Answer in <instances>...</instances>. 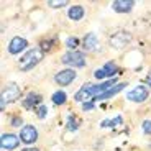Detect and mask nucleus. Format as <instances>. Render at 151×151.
I'll return each instance as SVG.
<instances>
[{
    "label": "nucleus",
    "instance_id": "nucleus-19",
    "mask_svg": "<svg viewBox=\"0 0 151 151\" xmlns=\"http://www.w3.org/2000/svg\"><path fill=\"white\" fill-rule=\"evenodd\" d=\"M79 45V40H77V38H68V41H66V46H68V48H76V46Z\"/></svg>",
    "mask_w": 151,
    "mask_h": 151
},
{
    "label": "nucleus",
    "instance_id": "nucleus-18",
    "mask_svg": "<svg viewBox=\"0 0 151 151\" xmlns=\"http://www.w3.org/2000/svg\"><path fill=\"white\" fill-rule=\"evenodd\" d=\"M49 7H53V8H59V7H64V5H68V2L66 0H59V2H54V0H49L48 2Z\"/></svg>",
    "mask_w": 151,
    "mask_h": 151
},
{
    "label": "nucleus",
    "instance_id": "nucleus-7",
    "mask_svg": "<svg viewBox=\"0 0 151 151\" xmlns=\"http://www.w3.org/2000/svg\"><path fill=\"white\" fill-rule=\"evenodd\" d=\"M130 40H132V36H130L128 33L118 31V33H115L113 36H110V45H112L113 48H123V46H127L130 43Z\"/></svg>",
    "mask_w": 151,
    "mask_h": 151
},
{
    "label": "nucleus",
    "instance_id": "nucleus-22",
    "mask_svg": "<svg viewBox=\"0 0 151 151\" xmlns=\"http://www.w3.org/2000/svg\"><path fill=\"white\" fill-rule=\"evenodd\" d=\"M69 128H72V130H76V128H77V120H76L74 117H71V118H69Z\"/></svg>",
    "mask_w": 151,
    "mask_h": 151
},
{
    "label": "nucleus",
    "instance_id": "nucleus-11",
    "mask_svg": "<svg viewBox=\"0 0 151 151\" xmlns=\"http://www.w3.org/2000/svg\"><path fill=\"white\" fill-rule=\"evenodd\" d=\"M133 5H135L133 0H115V2L112 4V7H113V10H115V12L127 13V12H130L133 8Z\"/></svg>",
    "mask_w": 151,
    "mask_h": 151
},
{
    "label": "nucleus",
    "instance_id": "nucleus-3",
    "mask_svg": "<svg viewBox=\"0 0 151 151\" xmlns=\"http://www.w3.org/2000/svg\"><path fill=\"white\" fill-rule=\"evenodd\" d=\"M18 95H20V87L17 84H8V87L4 89V92H2V109L5 107V104L17 100Z\"/></svg>",
    "mask_w": 151,
    "mask_h": 151
},
{
    "label": "nucleus",
    "instance_id": "nucleus-4",
    "mask_svg": "<svg viewBox=\"0 0 151 151\" xmlns=\"http://www.w3.org/2000/svg\"><path fill=\"white\" fill-rule=\"evenodd\" d=\"M38 138V132L35 127H31V125H27V127H23L22 132H20V140L23 141V143H27V145H31L35 143Z\"/></svg>",
    "mask_w": 151,
    "mask_h": 151
},
{
    "label": "nucleus",
    "instance_id": "nucleus-16",
    "mask_svg": "<svg viewBox=\"0 0 151 151\" xmlns=\"http://www.w3.org/2000/svg\"><path fill=\"white\" fill-rule=\"evenodd\" d=\"M53 102L56 105H63L66 102V94L64 92H54L53 94Z\"/></svg>",
    "mask_w": 151,
    "mask_h": 151
},
{
    "label": "nucleus",
    "instance_id": "nucleus-26",
    "mask_svg": "<svg viewBox=\"0 0 151 151\" xmlns=\"http://www.w3.org/2000/svg\"><path fill=\"white\" fill-rule=\"evenodd\" d=\"M150 79H151V76H150Z\"/></svg>",
    "mask_w": 151,
    "mask_h": 151
},
{
    "label": "nucleus",
    "instance_id": "nucleus-23",
    "mask_svg": "<svg viewBox=\"0 0 151 151\" xmlns=\"http://www.w3.org/2000/svg\"><path fill=\"white\" fill-rule=\"evenodd\" d=\"M12 125H13V127H20V125H22V118H13V120H12Z\"/></svg>",
    "mask_w": 151,
    "mask_h": 151
},
{
    "label": "nucleus",
    "instance_id": "nucleus-6",
    "mask_svg": "<svg viewBox=\"0 0 151 151\" xmlns=\"http://www.w3.org/2000/svg\"><path fill=\"white\" fill-rule=\"evenodd\" d=\"M74 79H76V71H72V69H64V71L58 72V74L54 76V81H56L59 86H69Z\"/></svg>",
    "mask_w": 151,
    "mask_h": 151
},
{
    "label": "nucleus",
    "instance_id": "nucleus-13",
    "mask_svg": "<svg viewBox=\"0 0 151 151\" xmlns=\"http://www.w3.org/2000/svg\"><path fill=\"white\" fill-rule=\"evenodd\" d=\"M125 87H127V82H123V84H117L115 87H112L109 92H105L104 95H100L99 99H95V100H105V99H110V97H113L115 94H118L120 91H123Z\"/></svg>",
    "mask_w": 151,
    "mask_h": 151
},
{
    "label": "nucleus",
    "instance_id": "nucleus-21",
    "mask_svg": "<svg viewBox=\"0 0 151 151\" xmlns=\"http://www.w3.org/2000/svg\"><path fill=\"white\" fill-rule=\"evenodd\" d=\"M143 130H145V133H151V120H146L143 123Z\"/></svg>",
    "mask_w": 151,
    "mask_h": 151
},
{
    "label": "nucleus",
    "instance_id": "nucleus-1",
    "mask_svg": "<svg viewBox=\"0 0 151 151\" xmlns=\"http://www.w3.org/2000/svg\"><path fill=\"white\" fill-rule=\"evenodd\" d=\"M41 59H43V49L33 48L31 51H28V53L20 59V64L18 66H20L22 71H28V69L35 68V66H36Z\"/></svg>",
    "mask_w": 151,
    "mask_h": 151
},
{
    "label": "nucleus",
    "instance_id": "nucleus-24",
    "mask_svg": "<svg viewBox=\"0 0 151 151\" xmlns=\"http://www.w3.org/2000/svg\"><path fill=\"white\" fill-rule=\"evenodd\" d=\"M92 109H94V104H92V102H86V104H84V110H92Z\"/></svg>",
    "mask_w": 151,
    "mask_h": 151
},
{
    "label": "nucleus",
    "instance_id": "nucleus-8",
    "mask_svg": "<svg viewBox=\"0 0 151 151\" xmlns=\"http://www.w3.org/2000/svg\"><path fill=\"white\" fill-rule=\"evenodd\" d=\"M148 97V91H146V87H135L133 91H130L128 94H127V99L128 100H132V102H143V100H146Z\"/></svg>",
    "mask_w": 151,
    "mask_h": 151
},
{
    "label": "nucleus",
    "instance_id": "nucleus-15",
    "mask_svg": "<svg viewBox=\"0 0 151 151\" xmlns=\"http://www.w3.org/2000/svg\"><path fill=\"white\" fill-rule=\"evenodd\" d=\"M40 102H41V95H38V94H30L27 99H25L23 105L27 107V109H33V107L38 105Z\"/></svg>",
    "mask_w": 151,
    "mask_h": 151
},
{
    "label": "nucleus",
    "instance_id": "nucleus-14",
    "mask_svg": "<svg viewBox=\"0 0 151 151\" xmlns=\"http://www.w3.org/2000/svg\"><path fill=\"white\" fill-rule=\"evenodd\" d=\"M68 15L71 20H81L84 17V7H81V5H74V7L69 8Z\"/></svg>",
    "mask_w": 151,
    "mask_h": 151
},
{
    "label": "nucleus",
    "instance_id": "nucleus-17",
    "mask_svg": "<svg viewBox=\"0 0 151 151\" xmlns=\"http://www.w3.org/2000/svg\"><path fill=\"white\" fill-rule=\"evenodd\" d=\"M118 123H122V117H115L113 120H104L102 127L107 128V127H115V125H118Z\"/></svg>",
    "mask_w": 151,
    "mask_h": 151
},
{
    "label": "nucleus",
    "instance_id": "nucleus-5",
    "mask_svg": "<svg viewBox=\"0 0 151 151\" xmlns=\"http://www.w3.org/2000/svg\"><path fill=\"white\" fill-rule=\"evenodd\" d=\"M20 140L17 135H12V133H4L2 135V138H0V146H2V150H15L17 146H18Z\"/></svg>",
    "mask_w": 151,
    "mask_h": 151
},
{
    "label": "nucleus",
    "instance_id": "nucleus-9",
    "mask_svg": "<svg viewBox=\"0 0 151 151\" xmlns=\"http://www.w3.org/2000/svg\"><path fill=\"white\" fill-rule=\"evenodd\" d=\"M28 46V41L25 40V38H20V36H15L13 40L10 41V45H8V51H10L12 54H18L22 53L23 49Z\"/></svg>",
    "mask_w": 151,
    "mask_h": 151
},
{
    "label": "nucleus",
    "instance_id": "nucleus-12",
    "mask_svg": "<svg viewBox=\"0 0 151 151\" xmlns=\"http://www.w3.org/2000/svg\"><path fill=\"white\" fill-rule=\"evenodd\" d=\"M82 46H84L86 51H92V49L97 46V36H95L94 33L86 35V38H84V41H82Z\"/></svg>",
    "mask_w": 151,
    "mask_h": 151
},
{
    "label": "nucleus",
    "instance_id": "nucleus-25",
    "mask_svg": "<svg viewBox=\"0 0 151 151\" xmlns=\"http://www.w3.org/2000/svg\"><path fill=\"white\" fill-rule=\"evenodd\" d=\"M22 151H38L36 148H25V150H22Z\"/></svg>",
    "mask_w": 151,
    "mask_h": 151
},
{
    "label": "nucleus",
    "instance_id": "nucleus-2",
    "mask_svg": "<svg viewBox=\"0 0 151 151\" xmlns=\"http://www.w3.org/2000/svg\"><path fill=\"white\" fill-rule=\"evenodd\" d=\"M61 61H63L64 64H71V66H76V68H82V66L86 64L84 54L79 53V51H71V53H66Z\"/></svg>",
    "mask_w": 151,
    "mask_h": 151
},
{
    "label": "nucleus",
    "instance_id": "nucleus-10",
    "mask_svg": "<svg viewBox=\"0 0 151 151\" xmlns=\"http://www.w3.org/2000/svg\"><path fill=\"white\" fill-rule=\"evenodd\" d=\"M118 72V68L113 63H107L105 68L102 69H97V71L94 72V76L97 77V79H104V77H110V76H115Z\"/></svg>",
    "mask_w": 151,
    "mask_h": 151
},
{
    "label": "nucleus",
    "instance_id": "nucleus-20",
    "mask_svg": "<svg viewBox=\"0 0 151 151\" xmlns=\"http://www.w3.org/2000/svg\"><path fill=\"white\" fill-rule=\"evenodd\" d=\"M46 113H48V109H46L45 105H41L40 109H38V117H40V118L46 117Z\"/></svg>",
    "mask_w": 151,
    "mask_h": 151
}]
</instances>
